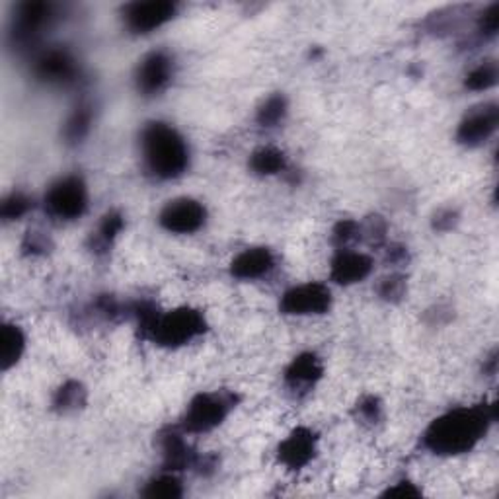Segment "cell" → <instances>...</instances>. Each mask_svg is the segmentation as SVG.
Instances as JSON below:
<instances>
[{"label":"cell","instance_id":"cell-1","mask_svg":"<svg viewBox=\"0 0 499 499\" xmlns=\"http://www.w3.org/2000/svg\"><path fill=\"white\" fill-rule=\"evenodd\" d=\"M492 414L486 405L452 410L432 423L425 433V445L435 455H460L470 450L487 432Z\"/></svg>","mask_w":499,"mask_h":499},{"label":"cell","instance_id":"cell-2","mask_svg":"<svg viewBox=\"0 0 499 499\" xmlns=\"http://www.w3.org/2000/svg\"><path fill=\"white\" fill-rule=\"evenodd\" d=\"M143 155L148 170L162 180L176 178L185 172L190 150L183 137L166 123H150L143 131Z\"/></svg>","mask_w":499,"mask_h":499},{"label":"cell","instance_id":"cell-3","mask_svg":"<svg viewBox=\"0 0 499 499\" xmlns=\"http://www.w3.org/2000/svg\"><path fill=\"white\" fill-rule=\"evenodd\" d=\"M143 328L162 345H182L203 334L205 320L200 312L192 308H178L165 316L147 312L143 315Z\"/></svg>","mask_w":499,"mask_h":499},{"label":"cell","instance_id":"cell-4","mask_svg":"<svg viewBox=\"0 0 499 499\" xmlns=\"http://www.w3.org/2000/svg\"><path fill=\"white\" fill-rule=\"evenodd\" d=\"M88 192L85 182L76 176L63 178L51 185V190L45 195V207L48 211L63 220L78 218L86 211Z\"/></svg>","mask_w":499,"mask_h":499},{"label":"cell","instance_id":"cell-5","mask_svg":"<svg viewBox=\"0 0 499 499\" xmlns=\"http://www.w3.org/2000/svg\"><path fill=\"white\" fill-rule=\"evenodd\" d=\"M330 289L320 283L299 285L281 299V310L287 315H322L330 308Z\"/></svg>","mask_w":499,"mask_h":499},{"label":"cell","instance_id":"cell-6","mask_svg":"<svg viewBox=\"0 0 499 499\" xmlns=\"http://www.w3.org/2000/svg\"><path fill=\"white\" fill-rule=\"evenodd\" d=\"M205 207L195 201L182 197V200L170 201L160 213V225L170 232H178V235H190V232L200 230L205 223Z\"/></svg>","mask_w":499,"mask_h":499},{"label":"cell","instance_id":"cell-7","mask_svg":"<svg viewBox=\"0 0 499 499\" xmlns=\"http://www.w3.org/2000/svg\"><path fill=\"white\" fill-rule=\"evenodd\" d=\"M228 414V402L217 394H201L197 397L185 414V427L193 433L209 432L225 420Z\"/></svg>","mask_w":499,"mask_h":499},{"label":"cell","instance_id":"cell-8","mask_svg":"<svg viewBox=\"0 0 499 499\" xmlns=\"http://www.w3.org/2000/svg\"><path fill=\"white\" fill-rule=\"evenodd\" d=\"M174 16V4L165 0H153V3H135L127 6L125 20L137 33H148L160 28L165 22Z\"/></svg>","mask_w":499,"mask_h":499},{"label":"cell","instance_id":"cell-9","mask_svg":"<svg viewBox=\"0 0 499 499\" xmlns=\"http://www.w3.org/2000/svg\"><path fill=\"white\" fill-rule=\"evenodd\" d=\"M495 125H497V108L494 103H486V106L468 113L467 120L460 123L459 138L464 145L476 147L484 143L486 138H490V135L495 131Z\"/></svg>","mask_w":499,"mask_h":499},{"label":"cell","instance_id":"cell-10","mask_svg":"<svg viewBox=\"0 0 499 499\" xmlns=\"http://www.w3.org/2000/svg\"><path fill=\"white\" fill-rule=\"evenodd\" d=\"M172 76V61L166 53H150L145 57L141 67L137 71V83L138 88L147 94H155V92L162 90Z\"/></svg>","mask_w":499,"mask_h":499},{"label":"cell","instance_id":"cell-11","mask_svg":"<svg viewBox=\"0 0 499 499\" xmlns=\"http://www.w3.org/2000/svg\"><path fill=\"white\" fill-rule=\"evenodd\" d=\"M273 268V256L265 248H248L232 262V275L238 280H258L262 275H268Z\"/></svg>","mask_w":499,"mask_h":499},{"label":"cell","instance_id":"cell-12","mask_svg":"<svg viewBox=\"0 0 499 499\" xmlns=\"http://www.w3.org/2000/svg\"><path fill=\"white\" fill-rule=\"evenodd\" d=\"M370 268H373V262L365 254L342 252L332 263V277L338 283H357L365 280Z\"/></svg>","mask_w":499,"mask_h":499},{"label":"cell","instance_id":"cell-13","mask_svg":"<svg viewBox=\"0 0 499 499\" xmlns=\"http://www.w3.org/2000/svg\"><path fill=\"white\" fill-rule=\"evenodd\" d=\"M315 455V439L307 429H297V432L283 441L280 449V457L289 468H300Z\"/></svg>","mask_w":499,"mask_h":499},{"label":"cell","instance_id":"cell-14","mask_svg":"<svg viewBox=\"0 0 499 499\" xmlns=\"http://www.w3.org/2000/svg\"><path fill=\"white\" fill-rule=\"evenodd\" d=\"M38 73L48 80H71L76 73L75 61L65 51H49L38 63Z\"/></svg>","mask_w":499,"mask_h":499},{"label":"cell","instance_id":"cell-15","mask_svg":"<svg viewBox=\"0 0 499 499\" xmlns=\"http://www.w3.org/2000/svg\"><path fill=\"white\" fill-rule=\"evenodd\" d=\"M322 375V367L315 355H300L287 370V380L293 387H308Z\"/></svg>","mask_w":499,"mask_h":499},{"label":"cell","instance_id":"cell-16","mask_svg":"<svg viewBox=\"0 0 499 499\" xmlns=\"http://www.w3.org/2000/svg\"><path fill=\"white\" fill-rule=\"evenodd\" d=\"M22 352H24V334L20 332L18 326H10L6 324L3 330V365L8 369L10 365H14Z\"/></svg>","mask_w":499,"mask_h":499},{"label":"cell","instance_id":"cell-17","mask_svg":"<svg viewBox=\"0 0 499 499\" xmlns=\"http://www.w3.org/2000/svg\"><path fill=\"white\" fill-rule=\"evenodd\" d=\"M252 168L258 174H277L285 168V158L275 148H262L252 156Z\"/></svg>","mask_w":499,"mask_h":499},{"label":"cell","instance_id":"cell-18","mask_svg":"<svg viewBox=\"0 0 499 499\" xmlns=\"http://www.w3.org/2000/svg\"><path fill=\"white\" fill-rule=\"evenodd\" d=\"M495 80H497L495 63L487 61L480 67H476L474 71L468 75L467 86L472 88V90H487V88H492L495 85Z\"/></svg>","mask_w":499,"mask_h":499},{"label":"cell","instance_id":"cell-19","mask_svg":"<svg viewBox=\"0 0 499 499\" xmlns=\"http://www.w3.org/2000/svg\"><path fill=\"white\" fill-rule=\"evenodd\" d=\"M145 495L148 497H178L182 495L180 482L174 476H160L153 484H148L145 490Z\"/></svg>","mask_w":499,"mask_h":499},{"label":"cell","instance_id":"cell-20","mask_svg":"<svg viewBox=\"0 0 499 499\" xmlns=\"http://www.w3.org/2000/svg\"><path fill=\"white\" fill-rule=\"evenodd\" d=\"M285 100L281 96H273L268 102H265V106L260 110V121L263 125H275L283 120L285 115Z\"/></svg>","mask_w":499,"mask_h":499},{"label":"cell","instance_id":"cell-21","mask_svg":"<svg viewBox=\"0 0 499 499\" xmlns=\"http://www.w3.org/2000/svg\"><path fill=\"white\" fill-rule=\"evenodd\" d=\"M28 207H30V203H28L26 197L20 195V193H14V195H10L8 200L4 201L3 215L8 220L10 218H18V217H22V215L28 211Z\"/></svg>","mask_w":499,"mask_h":499},{"label":"cell","instance_id":"cell-22","mask_svg":"<svg viewBox=\"0 0 499 499\" xmlns=\"http://www.w3.org/2000/svg\"><path fill=\"white\" fill-rule=\"evenodd\" d=\"M121 227H123L121 217L108 215L106 218H103V223L100 227V240L102 242H110L121 230Z\"/></svg>","mask_w":499,"mask_h":499},{"label":"cell","instance_id":"cell-23","mask_svg":"<svg viewBox=\"0 0 499 499\" xmlns=\"http://www.w3.org/2000/svg\"><path fill=\"white\" fill-rule=\"evenodd\" d=\"M88 123H90V113L88 111H78L75 118L68 121V137H73V138L83 137Z\"/></svg>","mask_w":499,"mask_h":499},{"label":"cell","instance_id":"cell-24","mask_svg":"<svg viewBox=\"0 0 499 499\" xmlns=\"http://www.w3.org/2000/svg\"><path fill=\"white\" fill-rule=\"evenodd\" d=\"M78 394H80V388L76 385H71V387H65L61 390V398H59V405H63V408H68V405H73V404H78Z\"/></svg>","mask_w":499,"mask_h":499},{"label":"cell","instance_id":"cell-25","mask_svg":"<svg viewBox=\"0 0 499 499\" xmlns=\"http://www.w3.org/2000/svg\"><path fill=\"white\" fill-rule=\"evenodd\" d=\"M484 30L487 33H494L497 30V6H492L490 13L484 16Z\"/></svg>","mask_w":499,"mask_h":499}]
</instances>
